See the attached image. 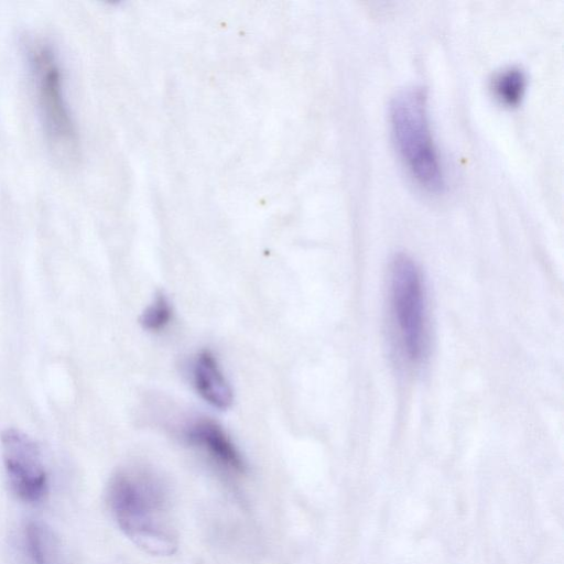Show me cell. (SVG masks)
<instances>
[{
  "instance_id": "obj_8",
  "label": "cell",
  "mask_w": 564,
  "mask_h": 564,
  "mask_svg": "<svg viewBox=\"0 0 564 564\" xmlns=\"http://www.w3.org/2000/svg\"><path fill=\"white\" fill-rule=\"evenodd\" d=\"M23 564H70L68 553L55 531L41 521H28L20 532Z\"/></svg>"
},
{
  "instance_id": "obj_5",
  "label": "cell",
  "mask_w": 564,
  "mask_h": 564,
  "mask_svg": "<svg viewBox=\"0 0 564 564\" xmlns=\"http://www.w3.org/2000/svg\"><path fill=\"white\" fill-rule=\"evenodd\" d=\"M2 457L12 491L25 502H37L48 489V478L39 445L24 432L2 433Z\"/></svg>"
},
{
  "instance_id": "obj_3",
  "label": "cell",
  "mask_w": 564,
  "mask_h": 564,
  "mask_svg": "<svg viewBox=\"0 0 564 564\" xmlns=\"http://www.w3.org/2000/svg\"><path fill=\"white\" fill-rule=\"evenodd\" d=\"M389 310L395 347L410 368L419 367L429 349L427 303L422 272L405 253L390 265Z\"/></svg>"
},
{
  "instance_id": "obj_4",
  "label": "cell",
  "mask_w": 564,
  "mask_h": 564,
  "mask_svg": "<svg viewBox=\"0 0 564 564\" xmlns=\"http://www.w3.org/2000/svg\"><path fill=\"white\" fill-rule=\"evenodd\" d=\"M35 105L45 138L61 158L72 159L78 149V133L68 105L64 75L56 52L45 41L28 48Z\"/></svg>"
},
{
  "instance_id": "obj_10",
  "label": "cell",
  "mask_w": 564,
  "mask_h": 564,
  "mask_svg": "<svg viewBox=\"0 0 564 564\" xmlns=\"http://www.w3.org/2000/svg\"><path fill=\"white\" fill-rule=\"evenodd\" d=\"M173 317V307L164 293H158L140 316L141 326L149 332L164 329Z\"/></svg>"
},
{
  "instance_id": "obj_1",
  "label": "cell",
  "mask_w": 564,
  "mask_h": 564,
  "mask_svg": "<svg viewBox=\"0 0 564 564\" xmlns=\"http://www.w3.org/2000/svg\"><path fill=\"white\" fill-rule=\"evenodd\" d=\"M107 502L118 528L152 555L177 547L169 486L153 469L129 466L117 470L107 487Z\"/></svg>"
},
{
  "instance_id": "obj_2",
  "label": "cell",
  "mask_w": 564,
  "mask_h": 564,
  "mask_svg": "<svg viewBox=\"0 0 564 564\" xmlns=\"http://www.w3.org/2000/svg\"><path fill=\"white\" fill-rule=\"evenodd\" d=\"M389 120L397 152L409 174L424 191L441 193L445 175L431 131L425 90L412 86L397 93Z\"/></svg>"
},
{
  "instance_id": "obj_9",
  "label": "cell",
  "mask_w": 564,
  "mask_h": 564,
  "mask_svg": "<svg viewBox=\"0 0 564 564\" xmlns=\"http://www.w3.org/2000/svg\"><path fill=\"white\" fill-rule=\"evenodd\" d=\"M490 88L500 104L518 106L527 89V75L518 66L505 67L494 75Z\"/></svg>"
},
{
  "instance_id": "obj_6",
  "label": "cell",
  "mask_w": 564,
  "mask_h": 564,
  "mask_svg": "<svg viewBox=\"0 0 564 564\" xmlns=\"http://www.w3.org/2000/svg\"><path fill=\"white\" fill-rule=\"evenodd\" d=\"M182 437L223 474L229 477L245 475L247 464L241 452L226 430L213 419H189L182 426Z\"/></svg>"
},
{
  "instance_id": "obj_7",
  "label": "cell",
  "mask_w": 564,
  "mask_h": 564,
  "mask_svg": "<svg viewBox=\"0 0 564 564\" xmlns=\"http://www.w3.org/2000/svg\"><path fill=\"white\" fill-rule=\"evenodd\" d=\"M191 379L199 397L214 408L228 409L234 392L217 358L209 350H200L191 365Z\"/></svg>"
}]
</instances>
